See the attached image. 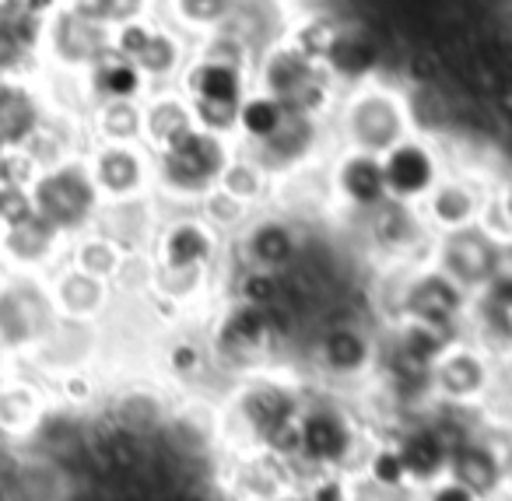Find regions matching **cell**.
<instances>
[{
    "instance_id": "6da1fadb",
    "label": "cell",
    "mask_w": 512,
    "mask_h": 501,
    "mask_svg": "<svg viewBox=\"0 0 512 501\" xmlns=\"http://www.w3.org/2000/svg\"><path fill=\"white\" fill-rule=\"evenodd\" d=\"M309 393V379L299 365L253 368L214 396V435L218 452L271 449L285 459L299 456V414Z\"/></svg>"
},
{
    "instance_id": "7a4b0ae2",
    "label": "cell",
    "mask_w": 512,
    "mask_h": 501,
    "mask_svg": "<svg viewBox=\"0 0 512 501\" xmlns=\"http://www.w3.org/2000/svg\"><path fill=\"white\" fill-rule=\"evenodd\" d=\"M369 449V421L355 396L309 382L299 414V463L306 470L358 473Z\"/></svg>"
},
{
    "instance_id": "3957f363",
    "label": "cell",
    "mask_w": 512,
    "mask_h": 501,
    "mask_svg": "<svg viewBox=\"0 0 512 501\" xmlns=\"http://www.w3.org/2000/svg\"><path fill=\"white\" fill-rule=\"evenodd\" d=\"M330 137H334V148L383 158L386 151L411 137L404 85L390 74H376V78L341 88L334 113H330Z\"/></svg>"
},
{
    "instance_id": "277c9868",
    "label": "cell",
    "mask_w": 512,
    "mask_h": 501,
    "mask_svg": "<svg viewBox=\"0 0 512 501\" xmlns=\"http://www.w3.org/2000/svg\"><path fill=\"white\" fill-rule=\"evenodd\" d=\"M232 137L193 127L172 148L155 155V200L162 211H193L218 186L221 172L235 158Z\"/></svg>"
},
{
    "instance_id": "5b68a950",
    "label": "cell",
    "mask_w": 512,
    "mask_h": 501,
    "mask_svg": "<svg viewBox=\"0 0 512 501\" xmlns=\"http://www.w3.org/2000/svg\"><path fill=\"white\" fill-rule=\"evenodd\" d=\"M337 225L348 228L351 246L362 256L369 274L411 267V263L428 260V253H432V228L425 225L418 204H407V200L390 197L372 211L337 221Z\"/></svg>"
},
{
    "instance_id": "8992f818",
    "label": "cell",
    "mask_w": 512,
    "mask_h": 501,
    "mask_svg": "<svg viewBox=\"0 0 512 501\" xmlns=\"http://www.w3.org/2000/svg\"><path fill=\"white\" fill-rule=\"evenodd\" d=\"M249 78H253V88L274 95L288 113L320 116V120H330V113L337 106V95H341V85L323 67V60L306 57L288 39L267 46L253 60Z\"/></svg>"
},
{
    "instance_id": "52a82bcc",
    "label": "cell",
    "mask_w": 512,
    "mask_h": 501,
    "mask_svg": "<svg viewBox=\"0 0 512 501\" xmlns=\"http://www.w3.org/2000/svg\"><path fill=\"white\" fill-rule=\"evenodd\" d=\"M218 498H274L285 501L299 491V463L271 449H228L214 456Z\"/></svg>"
},
{
    "instance_id": "ba28073f",
    "label": "cell",
    "mask_w": 512,
    "mask_h": 501,
    "mask_svg": "<svg viewBox=\"0 0 512 501\" xmlns=\"http://www.w3.org/2000/svg\"><path fill=\"white\" fill-rule=\"evenodd\" d=\"M249 158L264 165V172H271L274 183L292 179L299 172H313L334 151V137H330V120L320 116H302V113H285L281 127L274 130L267 141L242 148Z\"/></svg>"
},
{
    "instance_id": "9c48e42d",
    "label": "cell",
    "mask_w": 512,
    "mask_h": 501,
    "mask_svg": "<svg viewBox=\"0 0 512 501\" xmlns=\"http://www.w3.org/2000/svg\"><path fill=\"white\" fill-rule=\"evenodd\" d=\"M495 365L498 358L488 347H481L467 333H460L432 361V400L439 407L481 410L491 379H495Z\"/></svg>"
},
{
    "instance_id": "30bf717a",
    "label": "cell",
    "mask_w": 512,
    "mask_h": 501,
    "mask_svg": "<svg viewBox=\"0 0 512 501\" xmlns=\"http://www.w3.org/2000/svg\"><path fill=\"white\" fill-rule=\"evenodd\" d=\"M148 256L158 270H221L228 242L197 211H162Z\"/></svg>"
},
{
    "instance_id": "8fae6325",
    "label": "cell",
    "mask_w": 512,
    "mask_h": 501,
    "mask_svg": "<svg viewBox=\"0 0 512 501\" xmlns=\"http://www.w3.org/2000/svg\"><path fill=\"white\" fill-rule=\"evenodd\" d=\"M29 197L39 218L50 221L64 235H81L92 225H99V214L106 207L95 190L92 169L85 162L64 165V169L43 176Z\"/></svg>"
},
{
    "instance_id": "7c38bea8",
    "label": "cell",
    "mask_w": 512,
    "mask_h": 501,
    "mask_svg": "<svg viewBox=\"0 0 512 501\" xmlns=\"http://www.w3.org/2000/svg\"><path fill=\"white\" fill-rule=\"evenodd\" d=\"M309 242V225L285 214L281 207H264L246 221L239 235L228 242V256L242 267H260L285 274L302 256Z\"/></svg>"
},
{
    "instance_id": "4fadbf2b",
    "label": "cell",
    "mask_w": 512,
    "mask_h": 501,
    "mask_svg": "<svg viewBox=\"0 0 512 501\" xmlns=\"http://www.w3.org/2000/svg\"><path fill=\"white\" fill-rule=\"evenodd\" d=\"M495 176L470 165H453L439 176V183L428 190V197L418 204L425 225L432 228V235L460 232V228L481 225L484 211H488V197Z\"/></svg>"
},
{
    "instance_id": "5bb4252c",
    "label": "cell",
    "mask_w": 512,
    "mask_h": 501,
    "mask_svg": "<svg viewBox=\"0 0 512 501\" xmlns=\"http://www.w3.org/2000/svg\"><path fill=\"white\" fill-rule=\"evenodd\" d=\"M505 246H509V242H502L484 225H470V228H460V232L435 235L428 260H432L449 281L460 284L467 295H477V291L502 270Z\"/></svg>"
},
{
    "instance_id": "9a60e30c",
    "label": "cell",
    "mask_w": 512,
    "mask_h": 501,
    "mask_svg": "<svg viewBox=\"0 0 512 501\" xmlns=\"http://www.w3.org/2000/svg\"><path fill=\"white\" fill-rule=\"evenodd\" d=\"M323 179H327L330 207H334V225L358 218V214L390 200L383 158L365 155V151L334 148L327 162H323Z\"/></svg>"
},
{
    "instance_id": "2e32d148",
    "label": "cell",
    "mask_w": 512,
    "mask_h": 501,
    "mask_svg": "<svg viewBox=\"0 0 512 501\" xmlns=\"http://www.w3.org/2000/svg\"><path fill=\"white\" fill-rule=\"evenodd\" d=\"M509 459L498 452V445L491 442V435L484 431L481 414L470 424L467 431L453 438L449 445V463L446 477L456 480L463 491H470L477 501H498L505 491V480H509Z\"/></svg>"
},
{
    "instance_id": "e0dca14e",
    "label": "cell",
    "mask_w": 512,
    "mask_h": 501,
    "mask_svg": "<svg viewBox=\"0 0 512 501\" xmlns=\"http://www.w3.org/2000/svg\"><path fill=\"white\" fill-rule=\"evenodd\" d=\"M102 204H127V200L155 197V155L141 141L99 144L88 162Z\"/></svg>"
},
{
    "instance_id": "ac0fdd59",
    "label": "cell",
    "mask_w": 512,
    "mask_h": 501,
    "mask_svg": "<svg viewBox=\"0 0 512 501\" xmlns=\"http://www.w3.org/2000/svg\"><path fill=\"white\" fill-rule=\"evenodd\" d=\"M446 169H449L446 148L414 134L383 155L386 190H390L393 200H407V204H421Z\"/></svg>"
},
{
    "instance_id": "d6986e66",
    "label": "cell",
    "mask_w": 512,
    "mask_h": 501,
    "mask_svg": "<svg viewBox=\"0 0 512 501\" xmlns=\"http://www.w3.org/2000/svg\"><path fill=\"white\" fill-rule=\"evenodd\" d=\"M295 11H299L295 0H232L221 29L232 32L235 39H242L249 46V53L260 57L267 46L281 43L288 36Z\"/></svg>"
},
{
    "instance_id": "ffe728a7",
    "label": "cell",
    "mask_w": 512,
    "mask_h": 501,
    "mask_svg": "<svg viewBox=\"0 0 512 501\" xmlns=\"http://www.w3.org/2000/svg\"><path fill=\"white\" fill-rule=\"evenodd\" d=\"M162 375L169 386L183 389V393L200 396L207 382L218 379L221 368L214 365L211 344H207L204 330H176L162 347ZM225 379V375H221Z\"/></svg>"
},
{
    "instance_id": "44dd1931",
    "label": "cell",
    "mask_w": 512,
    "mask_h": 501,
    "mask_svg": "<svg viewBox=\"0 0 512 501\" xmlns=\"http://www.w3.org/2000/svg\"><path fill=\"white\" fill-rule=\"evenodd\" d=\"M407 123L414 137H425L446 148L456 134V88L449 81H425L404 85Z\"/></svg>"
},
{
    "instance_id": "7402d4cb",
    "label": "cell",
    "mask_w": 512,
    "mask_h": 501,
    "mask_svg": "<svg viewBox=\"0 0 512 501\" xmlns=\"http://www.w3.org/2000/svg\"><path fill=\"white\" fill-rule=\"evenodd\" d=\"M197 127L193 123V109L190 99L179 92L176 85L172 88H151L141 102V144L158 155V151L172 148L179 137H186L190 130Z\"/></svg>"
},
{
    "instance_id": "603a6c76",
    "label": "cell",
    "mask_w": 512,
    "mask_h": 501,
    "mask_svg": "<svg viewBox=\"0 0 512 501\" xmlns=\"http://www.w3.org/2000/svg\"><path fill=\"white\" fill-rule=\"evenodd\" d=\"M113 284L99 281V277L85 274L78 267H67L57 274V281L50 284V302L53 312L64 316L67 323H88L102 319L113 305Z\"/></svg>"
},
{
    "instance_id": "cb8c5ba5",
    "label": "cell",
    "mask_w": 512,
    "mask_h": 501,
    "mask_svg": "<svg viewBox=\"0 0 512 501\" xmlns=\"http://www.w3.org/2000/svg\"><path fill=\"white\" fill-rule=\"evenodd\" d=\"M172 400L165 389L158 386H148V382H141V386H127L120 389V393L109 400V407L102 410L106 417H113L116 424H123L127 431H134V435L141 438H162V431L169 428V417H172Z\"/></svg>"
},
{
    "instance_id": "d4e9b609",
    "label": "cell",
    "mask_w": 512,
    "mask_h": 501,
    "mask_svg": "<svg viewBox=\"0 0 512 501\" xmlns=\"http://www.w3.org/2000/svg\"><path fill=\"white\" fill-rule=\"evenodd\" d=\"M176 88L190 102H225V106H239L249 88H253V78H249V71H242V67L214 64V60H204L193 53L190 64L179 74Z\"/></svg>"
},
{
    "instance_id": "484cf974",
    "label": "cell",
    "mask_w": 512,
    "mask_h": 501,
    "mask_svg": "<svg viewBox=\"0 0 512 501\" xmlns=\"http://www.w3.org/2000/svg\"><path fill=\"white\" fill-rule=\"evenodd\" d=\"M158 218H162V207H158L155 197L127 200V204H106L99 214L102 221L99 232H106L127 256H141L151 249Z\"/></svg>"
},
{
    "instance_id": "4316f807",
    "label": "cell",
    "mask_w": 512,
    "mask_h": 501,
    "mask_svg": "<svg viewBox=\"0 0 512 501\" xmlns=\"http://www.w3.org/2000/svg\"><path fill=\"white\" fill-rule=\"evenodd\" d=\"M190 57H193V39H186L169 22H158L148 46L137 53L134 64L141 67V74L148 78L151 88H172L179 81V74H183V67L190 64Z\"/></svg>"
},
{
    "instance_id": "83f0119b",
    "label": "cell",
    "mask_w": 512,
    "mask_h": 501,
    "mask_svg": "<svg viewBox=\"0 0 512 501\" xmlns=\"http://www.w3.org/2000/svg\"><path fill=\"white\" fill-rule=\"evenodd\" d=\"M46 414H50V403L36 386H29V382L0 386V442H32L36 431L43 428Z\"/></svg>"
},
{
    "instance_id": "f1b7e54d",
    "label": "cell",
    "mask_w": 512,
    "mask_h": 501,
    "mask_svg": "<svg viewBox=\"0 0 512 501\" xmlns=\"http://www.w3.org/2000/svg\"><path fill=\"white\" fill-rule=\"evenodd\" d=\"M218 186L225 193H232L235 200H242L246 207H253V211L271 207L274 190H278V183H274L271 172H264V165L256 162V158H249L242 148L235 151V158L228 162V169L221 172Z\"/></svg>"
},
{
    "instance_id": "f546056e",
    "label": "cell",
    "mask_w": 512,
    "mask_h": 501,
    "mask_svg": "<svg viewBox=\"0 0 512 501\" xmlns=\"http://www.w3.org/2000/svg\"><path fill=\"white\" fill-rule=\"evenodd\" d=\"M344 22V11H334V8H316V4H299L295 11L292 25H288V43L295 50H302L306 57L313 60H323L334 43L337 29Z\"/></svg>"
},
{
    "instance_id": "4dcf8cb0",
    "label": "cell",
    "mask_w": 512,
    "mask_h": 501,
    "mask_svg": "<svg viewBox=\"0 0 512 501\" xmlns=\"http://www.w3.org/2000/svg\"><path fill=\"white\" fill-rule=\"evenodd\" d=\"M285 113L288 109L274 95L260 92V88H249L246 99L239 102V116H235V144L239 148H253V144L267 141L281 127Z\"/></svg>"
},
{
    "instance_id": "1f68e13d",
    "label": "cell",
    "mask_w": 512,
    "mask_h": 501,
    "mask_svg": "<svg viewBox=\"0 0 512 501\" xmlns=\"http://www.w3.org/2000/svg\"><path fill=\"white\" fill-rule=\"evenodd\" d=\"M95 85L106 102H144V95L151 92L141 67L113 50H106L95 60Z\"/></svg>"
},
{
    "instance_id": "d6a6232c",
    "label": "cell",
    "mask_w": 512,
    "mask_h": 501,
    "mask_svg": "<svg viewBox=\"0 0 512 501\" xmlns=\"http://www.w3.org/2000/svg\"><path fill=\"white\" fill-rule=\"evenodd\" d=\"M123 263H127V253H123L106 232H92V228L81 232L71 249V267L85 270V274L99 277V281H109V284L120 277Z\"/></svg>"
},
{
    "instance_id": "836d02e7",
    "label": "cell",
    "mask_w": 512,
    "mask_h": 501,
    "mask_svg": "<svg viewBox=\"0 0 512 501\" xmlns=\"http://www.w3.org/2000/svg\"><path fill=\"white\" fill-rule=\"evenodd\" d=\"M232 0H165V22L179 29L186 39H200L221 29Z\"/></svg>"
},
{
    "instance_id": "e575fe53",
    "label": "cell",
    "mask_w": 512,
    "mask_h": 501,
    "mask_svg": "<svg viewBox=\"0 0 512 501\" xmlns=\"http://www.w3.org/2000/svg\"><path fill=\"white\" fill-rule=\"evenodd\" d=\"M193 211H197L200 218H204L207 225H211L214 232H218L225 242H232L235 235H239L242 228H246V221L256 214L253 207H246L242 200H235L232 193H225L221 186H214V190L207 193V197L200 200V204L193 207Z\"/></svg>"
},
{
    "instance_id": "d590c367",
    "label": "cell",
    "mask_w": 512,
    "mask_h": 501,
    "mask_svg": "<svg viewBox=\"0 0 512 501\" xmlns=\"http://www.w3.org/2000/svg\"><path fill=\"white\" fill-rule=\"evenodd\" d=\"M193 53L204 60H214V64H228V67H242V71H253V53L242 39H235L232 32L214 29L207 36L193 39Z\"/></svg>"
},
{
    "instance_id": "8d00e7d4",
    "label": "cell",
    "mask_w": 512,
    "mask_h": 501,
    "mask_svg": "<svg viewBox=\"0 0 512 501\" xmlns=\"http://www.w3.org/2000/svg\"><path fill=\"white\" fill-rule=\"evenodd\" d=\"M141 141V102H106L102 106V144Z\"/></svg>"
},
{
    "instance_id": "74e56055",
    "label": "cell",
    "mask_w": 512,
    "mask_h": 501,
    "mask_svg": "<svg viewBox=\"0 0 512 501\" xmlns=\"http://www.w3.org/2000/svg\"><path fill=\"white\" fill-rule=\"evenodd\" d=\"M481 225L488 228V232H495L502 242H512V165H505V169L498 172Z\"/></svg>"
},
{
    "instance_id": "f35d334b",
    "label": "cell",
    "mask_w": 512,
    "mask_h": 501,
    "mask_svg": "<svg viewBox=\"0 0 512 501\" xmlns=\"http://www.w3.org/2000/svg\"><path fill=\"white\" fill-rule=\"evenodd\" d=\"M60 400L67 403V410H88L95 400H99V386H95V379L85 372V368H67L64 375H60Z\"/></svg>"
},
{
    "instance_id": "ab89813d",
    "label": "cell",
    "mask_w": 512,
    "mask_h": 501,
    "mask_svg": "<svg viewBox=\"0 0 512 501\" xmlns=\"http://www.w3.org/2000/svg\"><path fill=\"white\" fill-rule=\"evenodd\" d=\"M351 501H421V491L418 487H383L362 473H351Z\"/></svg>"
},
{
    "instance_id": "60d3db41",
    "label": "cell",
    "mask_w": 512,
    "mask_h": 501,
    "mask_svg": "<svg viewBox=\"0 0 512 501\" xmlns=\"http://www.w3.org/2000/svg\"><path fill=\"white\" fill-rule=\"evenodd\" d=\"M421 501H477V498L470 491H463L456 480L442 477V480H435L432 487H425V491H421Z\"/></svg>"
},
{
    "instance_id": "b9f144b4",
    "label": "cell",
    "mask_w": 512,
    "mask_h": 501,
    "mask_svg": "<svg viewBox=\"0 0 512 501\" xmlns=\"http://www.w3.org/2000/svg\"><path fill=\"white\" fill-rule=\"evenodd\" d=\"M505 337H509V351H512V309L505 312Z\"/></svg>"
},
{
    "instance_id": "7bdbcfd3",
    "label": "cell",
    "mask_w": 512,
    "mask_h": 501,
    "mask_svg": "<svg viewBox=\"0 0 512 501\" xmlns=\"http://www.w3.org/2000/svg\"><path fill=\"white\" fill-rule=\"evenodd\" d=\"M498 501H512V470H509V480H505V491H502V498Z\"/></svg>"
},
{
    "instance_id": "ee69618b",
    "label": "cell",
    "mask_w": 512,
    "mask_h": 501,
    "mask_svg": "<svg viewBox=\"0 0 512 501\" xmlns=\"http://www.w3.org/2000/svg\"><path fill=\"white\" fill-rule=\"evenodd\" d=\"M228 501H274V498H228Z\"/></svg>"
}]
</instances>
